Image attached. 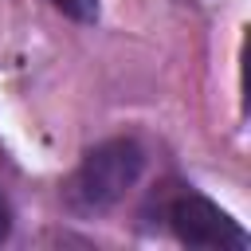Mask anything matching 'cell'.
<instances>
[{
  "label": "cell",
  "instance_id": "cell-1",
  "mask_svg": "<svg viewBox=\"0 0 251 251\" xmlns=\"http://www.w3.org/2000/svg\"><path fill=\"white\" fill-rule=\"evenodd\" d=\"M145 220H161L184 247H204V251H243L251 239L239 227V220H231L216 200H208L204 192L176 184V180H161L149 196V204L141 208Z\"/></svg>",
  "mask_w": 251,
  "mask_h": 251
},
{
  "label": "cell",
  "instance_id": "cell-2",
  "mask_svg": "<svg viewBox=\"0 0 251 251\" xmlns=\"http://www.w3.org/2000/svg\"><path fill=\"white\" fill-rule=\"evenodd\" d=\"M141 169H145V149L133 137H106L82 153V161L63 184V200L78 216L110 212L141 180Z\"/></svg>",
  "mask_w": 251,
  "mask_h": 251
},
{
  "label": "cell",
  "instance_id": "cell-3",
  "mask_svg": "<svg viewBox=\"0 0 251 251\" xmlns=\"http://www.w3.org/2000/svg\"><path fill=\"white\" fill-rule=\"evenodd\" d=\"M63 16H71L75 24H94L98 20V0H51Z\"/></svg>",
  "mask_w": 251,
  "mask_h": 251
},
{
  "label": "cell",
  "instance_id": "cell-4",
  "mask_svg": "<svg viewBox=\"0 0 251 251\" xmlns=\"http://www.w3.org/2000/svg\"><path fill=\"white\" fill-rule=\"evenodd\" d=\"M12 220H16V216H12V204H8V196L0 192V243L12 235Z\"/></svg>",
  "mask_w": 251,
  "mask_h": 251
}]
</instances>
